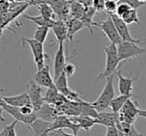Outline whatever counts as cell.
Listing matches in <instances>:
<instances>
[{
	"label": "cell",
	"instance_id": "cell-25",
	"mask_svg": "<svg viewBox=\"0 0 146 136\" xmlns=\"http://www.w3.org/2000/svg\"><path fill=\"white\" fill-rule=\"evenodd\" d=\"M39 11H40V15H42L45 19L49 20V21H56L55 20V11L52 8V6L48 3H42L37 5Z\"/></svg>",
	"mask_w": 146,
	"mask_h": 136
},
{
	"label": "cell",
	"instance_id": "cell-31",
	"mask_svg": "<svg viewBox=\"0 0 146 136\" xmlns=\"http://www.w3.org/2000/svg\"><path fill=\"white\" fill-rule=\"evenodd\" d=\"M118 3H126L130 6L133 9H138V8L142 7L146 5V2L139 1V0H116Z\"/></svg>",
	"mask_w": 146,
	"mask_h": 136
},
{
	"label": "cell",
	"instance_id": "cell-43",
	"mask_svg": "<svg viewBox=\"0 0 146 136\" xmlns=\"http://www.w3.org/2000/svg\"><path fill=\"white\" fill-rule=\"evenodd\" d=\"M139 116L140 117H143V118H146V110H141L139 111Z\"/></svg>",
	"mask_w": 146,
	"mask_h": 136
},
{
	"label": "cell",
	"instance_id": "cell-44",
	"mask_svg": "<svg viewBox=\"0 0 146 136\" xmlns=\"http://www.w3.org/2000/svg\"><path fill=\"white\" fill-rule=\"evenodd\" d=\"M17 1H29V0H17Z\"/></svg>",
	"mask_w": 146,
	"mask_h": 136
},
{
	"label": "cell",
	"instance_id": "cell-26",
	"mask_svg": "<svg viewBox=\"0 0 146 136\" xmlns=\"http://www.w3.org/2000/svg\"><path fill=\"white\" fill-rule=\"evenodd\" d=\"M24 17L27 20H29L32 23L36 24L38 27H42V26H45V27H49L52 28L53 25H54L55 21H49V20L45 19L42 15H37V16H29V15H24Z\"/></svg>",
	"mask_w": 146,
	"mask_h": 136
},
{
	"label": "cell",
	"instance_id": "cell-7",
	"mask_svg": "<svg viewBox=\"0 0 146 136\" xmlns=\"http://www.w3.org/2000/svg\"><path fill=\"white\" fill-rule=\"evenodd\" d=\"M28 94L31 100L34 110L36 112H38L42 106L45 103L44 96H43V92H42V86H40L39 84H37L34 81H30L29 84H28Z\"/></svg>",
	"mask_w": 146,
	"mask_h": 136
},
{
	"label": "cell",
	"instance_id": "cell-23",
	"mask_svg": "<svg viewBox=\"0 0 146 136\" xmlns=\"http://www.w3.org/2000/svg\"><path fill=\"white\" fill-rule=\"evenodd\" d=\"M117 127L120 130L121 135L122 136H143L141 133H139L138 131L135 129V127L133 126V124L130 123H125V122H120L119 121Z\"/></svg>",
	"mask_w": 146,
	"mask_h": 136
},
{
	"label": "cell",
	"instance_id": "cell-24",
	"mask_svg": "<svg viewBox=\"0 0 146 136\" xmlns=\"http://www.w3.org/2000/svg\"><path fill=\"white\" fill-rule=\"evenodd\" d=\"M131 96H123V94H120V96L114 98L113 100H112L111 103H110V107L111 108L112 112L119 113L121 108L124 106L125 102H126Z\"/></svg>",
	"mask_w": 146,
	"mask_h": 136
},
{
	"label": "cell",
	"instance_id": "cell-33",
	"mask_svg": "<svg viewBox=\"0 0 146 136\" xmlns=\"http://www.w3.org/2000/svg\"><path fill=\"white\" fill-rule=\"evenodd\" d=\"M104 5H106V0H94L92 2V7L96 10V12L104 11Z\"/></svg>",
	"mask_w": 146,
	"mask_h": 136
},
{
	"label": "cell",
	"instance_id": "cell-37",
	"mask_svg": "<svg viewBox=\"0 0 146 136\" xmlns=\"http://www.w3.org/2000/svg\"><path fill=\"white\" fill-rule=\"evenodd\" d=\"M8 8V3L4 0H0V12H5Z\"/></svg>",
	"mask_w": 146,
	"mask_h": 136
},
{
	"label": "cell",
	"instance_id": "cell-4",
	"mask_svg": "<svg viewBox=\"0 0 146 136\" xmlns=\"http://www.w3.org/2000/svg\"><path fill=\"white\" fill-rule=\"evenodd\" d=\"M117 46V53H118V58L120 63L126 61L128 59H133L138 56L146 53V49L140 48L138 44L133 42H127V41H122Z\"/></svg>",
	"mask_w": 146,
	"mask_h": 136
},
{
	"label": "cell",
	"instance_id": "cell-21",
	"mask_svg": "<svg viewBox=\"0 0 146 136\" xmlns=\"http://www.w3.org/2000/svg\"><path fill=\"white\" fill-rule=\"evenodd\" d=\"M86 11V6L78 0H71L70 2V15L73 18L81 19Z\"/></svg>",
	"mask_w": 146,
	"mask_h": 136
},
{
	"label": "cell",
	"instance_id": "cell-32",
	"mask_svg": "<svg viewBox=\"0 0 146 136\" xmlns=\"http://www.w3.org/2000/svg\"><path fill=\"white\" fill-rule=\"evenodd\" d=\"M130 9L132 8L126 3H118V6H117V9H116V15L119 16V17H122L124 14H126L127 12L129 11Z\"/></svg>",
	"mask_w": 146,
	"mask_h": 136
},
{
	"label": "cell",
	"instance_id": "cell-5",
	"mask_svg": "<svg viewBox=\"0 0 146 136\" xmlns=\"http://www.w3.org/2000/svg\"><path fill=\"white\" fill-rule=\"evenodd\" d=\"M94 26H96V27L100 28L102 32L104 33L106 36V38L110 40V44H114V45H118L120 42H122L120 36L118 34V31L116 29V26L114 24L112 18L108 15V19L106 21H102L100 23H96L94 22Z\"/></svg>",
	"mask_w": 146,
	"mask_h": 136
},
{
	"label": "cell",
	"instance_id": "cell-19",
	"mask_svg": "<svg viewBox=\"0 0 146 136\" xmlns=\"http://www.w3.org/2000/svg\"><path fill=\"white\" fill-rule=\"evenodd\" d=\"M71 119L74 121V122L77 123V124L79 125L80 128L84 129L86 132H88V131L92 129V127L96 124V118L90 117V116H87V115L74 116V117H71Z\"/></svg>",
	"mask_w": 146,
	"mask_h": 136
},
{
	"label": "cell",
	"instance_id": "cell-16",
	"mask_svg": "<svg viewBox=\"0 0 146 136\" xmlns=\"http://www.w3.org/2000/svg\"><path fill=\"white\" fill-rule=\"evenodd\" d=\"M38 114V118L42 119V120L48 121V122H53L59 115H61L59 109L54 107L53 105L45 102L42 108L37 112Z\"/></svg>",
	"mask_w": 146,
	"mask_h": 136
},
{
	"label": "cell",
	"instance_id": "cell-38",
	"mask_svg": "<svg viewBox=\"0 0 146 136\" xmlns=\"http://www.w3.org/2000/svg\"><path fill=\"white\" fill-rule=\"evenodd\" d=\"M78 1H80L82 4H84L86 7H90V6H92L94 0H78Z\"/></svg>",
	"mask_w": 146,
	"mask_h": 136
},
{
	"label": "cell",
	"instance_id": "cell-14",
	"mask_svg": "<svg viewBox=\"0 0 146 136\" xmlns=\"http://www.w3.org/2000/svg\"><path fill=\"white\" fill-rule=\"evenodd\" d=\"M96 124L102 125V126L112 127L117 126L119 122V116L118 113L115 112H108V111H102V112H98V116L96 118Z\"/></svg>",
	"mask_w": 146,
	"mask_h": 136
},
{
	"label": "cell",
	"instance_id": "cell-22",
	"mask_svg": "<svg viewBox=\"0 0 146 136\" xmlns=\"http://www.w3.org/2000/svg\"><path fill=\"white\" fill-rule=\"evenodd\" d=\"M96 12V10L94 9L92 6L86 7L85 13H84L83 17L81 18L82 22H83L84 25H85V28H88V30H90V34H92V26H94V24L92 18H94V15Z\"/></svg>",
	"mask_w": 146,
	"mask_h": 136
},
{
	"label": "cell",
	"instance_id": "cell-2",
	"mask_svg": "<svg viewBox=\"0 0 146 136\" xmlns=\"http://www.w3.org/2000/svg\"><path fill=\"white\" fill-rule=\"evenodd\" d=\"M113 81H114V76H110V77L106 78V82L104 86L102 92H100V96L98 100L92 102V105L94 106L98 112H102L106 111V109L110 106L112 100L115 98V92H114L113 88Z\"/></svg>",
	"mask_w": 146,
	"mask_h": 136
},
{
	"label": "cell",
	"instance_id": "cell-20",
	"mask_svg": "<svg viewBox=\"0 0 146 136\" xmlns=\"http://www.w3.org/2000/svg\"><path fill=\"white\" fill-rule=\"evenodd\" d=\"M67 27H68V37L69 40L73 41V38L77 32H79L82 28H85V25L82 22L81 19H77V18H68L67 19Z\"/></svg>",
	"mask_w": 146,
	"mask_h": 136
},
{
	"label": "cell",
	"instance_id": "cell-12",
	"mask_svg": "<svg viewBox=\"0 0 146 136\" xmlns=\"http://www.w3.org/2000/svg\"><path fill=\"white\" fill-rule=\"evenodd\" d=\"M67 56L65 54V43H60L54 59V81L57 80L65 71L67 65Z\"/></svg>",
	"mask_w": 146,
	"mask_h": 136
},
{
	"label": "cell",
	"instance_id": "cell-10",
	"mask_svg": "<svg viewBox=\"0 0 146 136\" xmlns=\"http://www.w3.org/2000/svg\"><path fill=\"white\" fill-rule=\"evenodd\" d=\"M110 16L112 18L114 24H115L116 29H117V31H118V34H119V36H120L121 40L127 41V42H133V43H136V44H139V43L143 42V40H136V39H134L131 36L130 32H129L128 25L123 21L122 18L117 16L116 14H111V15H110Z\"/></svg>",
	"mask_w": 146,
	"mask_h": 136
},
{
	"label": "cell",
	"instance_id": "cell-29",
	"mask_svg": "<svg viewBox=\"0 0 146 136\" xmlns=\"http://www.w3.org/2000/svg\"><path fill=\"white\" fill-rule=\"evenodd\" d=\"M17 123H18V121L14 120L13 122L10 123V124L4 125L3 129H2L1 132H0V136H17L16 130H15V127Z\"/></svg>",
	"mask_w": 146,
	"mask_h": 136
},
{
	"label": "cell",
	"instance_id": "cell-41",
	"mask_svg": "<svg viewBox=\"0 0 146 136\" xmlns=\"http://www.w3.org/2000/svg\"><path fill=\"white\" fill-rule=\"evenodd\" d=\"M3 112H4L3 107L0 106V121H1V122H5V118L3 117Z\"/></svg>",
	"mask_w": 146,
	"mask_h": 136
},
{
	"label": "cell",
	"instance_id": "cell-40",
	"mask_svg": "<svg viewBox=\"0 0 146 136\" xmlns=\"http://www.w3.org/2000/svg\"><path fill=\"white\" fill-rule=\"evenodd\" d=\"M4 88H0V106H1V107H4V106L6 105V102H4V100H3V96H1V94L2 92H4Z\"/></svg>",
	"mask_w": 146,
	"mask_h": 136
},
{
	"label": "cell",
	"instance_id": "cell-28",
	"mask_svg": "<svg viewBox=\"0 0 146 136\" xmlns=\"http://www.w3.org/2000/svg\"><path fill=\"white\" fill-rule=\"evenodd\" d=\"M51 28L49 27H45V26H42V27H38L36 29V31L34 32V36H33V39L38 42L44 44L45 41L47 39V36L49 34V31H50Z\"/></svg>",
	"mask_w": 146,
	"mask_h": 136
},
{
	"label": "cell",
	"instance_id": "cell-45",
	"mask_svg": "<svg viewBox=\"0 0 146 136\" xmlns=\"http://www.w3.org/2000/svg\"><path fill=\"white\" fill-rule=\"evenodd\" d=\"M139 1H142V2H146V0H139Z\"/></svg>",
	"mask_w": 146,
	"mask_h": 136
},
{
	"label": "cell",
	"instance_id": "cell-6",
	"mask_svg": "<svg viewBox=\"0 0 146 136\" xmlns=\"http://www.w3.org/2000/svg\"><path fill=\"white\" fill-rule=\"evenodd\" d=\"M139 111H140V109L138 108V104L129 98V100L125 102L124 106L119 111V113H118L119 121H120V122L133 124L135 119H136V117L139 116Z\"/></svg>",
	"mask_w": 146,
	"mask_h": 136
},
{
	"label": "cell",
	"instance_id": "cell-42",
	"mask_svg": "<svg viewBox=\"0 0 146 136\" xmlns=\"http://www.w3.org/2000/svg\"><path fill=\"white\" fill-rule=\"evenodd\" d=\"M60 131H61V136H78V135H75V134H70V133H67L64 130H60Z\"/></svg>",
	"mask_w": 146,
	"mask_h": 136
},
{
	"label": "cell",
	"instance_id": "cell-17",
	"mask_svg": "<svg viewBox=\"0 0 146 136\" xmlns=\"http://www.w3.org/2000/svg\"><path fill=\"white\" fill-rule=\"evenodd\" d=\"M53 30L56 37L57 41H58V44L60 43H65L67 40H69V37H68V27L67 23H66L64 20H56L53 25V27L51 28Z\"/></svg>",
	"mask_w": 146,
	"mask_h": 136
},
{
	"label": "cell",
	"instance_id": "cell-39",
	"mask_svg": "<svg viewBox=\"0 0 146 136\" xmlns=\"http://www.w3.org/2000/svg\"><path fill=\"white\" fill-rule=\"evenodd\" d=\"M45 136H61V131L60 130H53L48 132Z\"/></svg>",
	"mask_w": 146,
	"mask_h": 136
},
{
	"label": "cell",
	"instance_id": "cell-3",
	"mask_svg": "<svg viewBox=\"0 0 146 136\" xmlns=\"http://www.w3.org/2000/svg\"><path fill=\"white\" fill-rule=\"evenodd\" d=\"M21 42L22 46H24L25 44H27L29 46L37 70H41L42 68H44L46 66V62L49 60V56L45 54L44 52V44L34 40L33 38L29 39L24 36L21 38Z\"/></svg>",
	"mask_w": 146,
	"mask_h": 136
},
{
	"label": "cell",
	"instance_id": "cell-15",
	"mask_svg": "<svg viewBox=\"0 0 146 136\" xmlns=\"http://www.w3.org/2000/svg\"><path fill=\"white\" fill-rule=\"evenodd\" d=\"M3 100L6 102V104L10 106H14V107L21 108L25 105H28V104H32L27 92H22V94H17V96H3Z\"/></svg>",
	"mask_w": 146,
	"mask_h": 136
},
{
	"label": "cell",
	"instance_id": "cell-9",
	"mask_svg": "<svg viewBox=\"0 0 146 136\" xmlns=\"http://www.w3.org/2000/svg\"><path fill=\"white\" fill-rule=\"evenodd\" d=\"M4 111L7 112L9 115H11L14 118V120L18 121V122H22L24 125L28 127L30 129V126L36 119H38V114L37 112H34L31 115H24L21 113L19 107H14V106H10L8 104H6L3 107Z\"/></svg>",
	"mask_w": 146,
	"mask_h": 136
},
{
	"label": "cell",
	"instance_id": "cell-18",
	"mask_svg": "<svg viewBox=\"0 0 146 136\" xmlns=\"http://www.w3.org/2000/svg\"><path fill=\"white\" fill-rule=\"evenodd\" d=\"M51 125L52 122H48L38 118L31 124L30 130L32 131L33 136H45L50 131Z\"/></svg>",
	"mask_w": 146,
	"mask_h": 136
},
{
	"label": "cell",
	"instance_id": "cell-11",
	"mask_svg": "<svg viewBox=\"0 0 146 136\" xmlns=\"http://www.w3.org/2000/svg\"><path fill=\"white\" fill-rule=\"evenodd\" d=\"M37 84H39L42 88H55V81L52 78L50 73V68L48 65H46L41 70H37V73L34 75V80H33Z\"/></svg>",
	"mask_w": 146,
	"mask_h": 136
},
{
	"label": "cell",
	"instance_id": "cell-8",
	"mask_svg": "<svg viewBox=\"0 0 146 136\" xmlns=\"http://www.w3.org/2000/svg\"><path fill=\"white\" fill-rule=\"evenodd\" d=\"M65 128L71 129V130L73 131V134H75V135H78V132H79V130L81 129L77 123H75L72 120L70 116H67V115H65V114H61L52 122L50 131L63 130V129H65ZM50 131H49V132H50Z\"/></svg>",
	"mask_w": 146,
	"mask_h": 136
},
{
	"label": "cell",
	"instance_id": "cell-1",
	"mask_svg": "<svg viewBox=\"0 0 146 136\" xmlns=\"http://www.w3.org/2000/svg\"><path fill=\"white\" fill-rule=\"evenodd\" d=\"M104 51L106 53V68L104 72L100 74L98 80L106 79L110 76H115L116 72L121 68L116 45L110 44L108 46L104 47Z\"/></svg>",
	"mask_w": 146,
	"mask_h": 136
},
{
	"label": "cell",
	"instance_id": "cell-36",
	"mask_svg": "<svg viewBox=\"0 0 146 136\" xmlns=\"http://www.w3.org/2000/svg\"><path fill=\"white\" fill-rule=\"evenodd\" d=\"M20 111H21V113L24 115H31L34 112H36V111L34 110V107H33L32 104H28V105L23 106V107L20 108Z\"/></svg>",
	"mask_w": 146,
	"mask_h": 136
},
{
	"label": "cell",
	"instance_id": "cell-30",
	"mask_svg": "<svg viewBox=\"0 0 146 136\" xmlns=\"http://www.w3.org/2000/svg\"><path fill=\"white\" fill-rule=\"evenodd\" d=\"M117 6H118V2L116 0H106V5H104V10L108 15L116 13Z\"/></svg>",
	"mask_w": 146,
	"mask_h": 136
},
{
	"label": "cell",
	"instance_id": "cell-13",
	"mask_svg": "<svg viewBox=\"0 0 146 136\" xmlns=\"http://www.w3.org/2000/svg\"><path fill=\"white\" fill-rule=\"evenodd\" d=\"M121 68L116 72L115 76L118 78V90L120 94L123 96H133L131 92L133 90V82L139 81L137 77L130 78V77H123L121 75Z\"/></svg>",
	"mask_w": 146,
	"mask_h": 136
},
{
	"label": "cell",
	"instance_id": "cell-35",
	"mask_svg": "<svg viewBox=\"0 0 146 136\" xmlns=\"http://www.w3.org/2000/svg\"><path fill=\"white\" fill-rule=\"evenodd\" d=\"M106 136H122V135H121V132L118 129V127L112 126V127H108Z\"/></svg>",
	"mask_w": 146,
	"mask_h": 136
},
{
	"label": "cell",
	"instance_id": "cell-27",
	"mask_svg": "<svg viewBox=\"0 0 146 136\" xmlns=\"http://www.w3.org/2000/svg\"><path fill=\"white\" fill-rule=\"evenodd\" d=\"M122 20L127 24V25H130V24H137L138 26H140V21H139V17H138V12L137 9H130L126 14L122 16Z\"/></svg>",
	"mask_w": 146,
	"mask_h": 136
},
{
	"label": "cell",
	"instance_id": "cell-34",
	"mask_svg": "<svg viewBox=\"0 0 146 136\" xmlns=\"http://www.w3.org/2000/svg\"><path fill=\"white\" fill-rule=\"evenodd\" d=\"M64 72H65V74L67 75L68 78L73 77V76L75 75V73H76L75 65H74V64H72V63H68L67 65H66L65 71H64Z\"/></svg>",
	"mask_w": 146,
	"mask_h": 136
}]
</instances>
